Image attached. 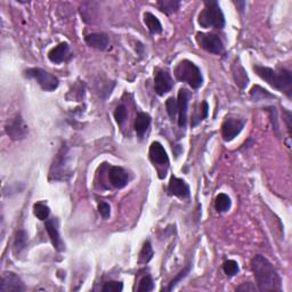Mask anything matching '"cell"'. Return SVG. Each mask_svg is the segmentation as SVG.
I'll return each instance as SVG.
<instances>
[{
    "mask_svg": "<svg viewBox=\"0 0 292 292\" xmlns=\"http://www.w3.org/2000/svg\"><path fill=\"white\" fill-rule=\"evenodd\" d=\"M98 211L101 213V216L104 218V219H108L111 216V207L110 204L105 201H101L98 202Z\"/></svg>",
    "mask_w": 292,
    "mask_h": 292,
    "instance_id": "35",
    "label": "cell"
},
{
    "mask_svg": "<svg viewBox=\"0 0 292 292\" xmlns=\"http://www.w3.org/2000/svg\"><path fill=\"white\" fill-rule=\"evenodd\" d=\"M151 116L145 112H138L135 119V132L139 139H143L151 126Z\"/></svg>",
    "mask_w": 292,
    "mask_h": 292,
    "instance_id": "19",
    "label": "cell"
},
{
    "mask_svg": "<svg viewBox=\"0 0 292 292\" xmlns=\"http://www.w3.org/2000/svg\"><path fill=\"white\" fill-rule=\"evenodd\" d=\"M234 5L238 7V10L243 13V11L246 10V6H247V3L246 2H234Z\"/></svg>",
    "mask_w": 292,
    "mask_h": 292,
    "instance_id": "39",
    "label": "cell"
},
{
    "mask_svg": "<svg viewBox=\"0 0 292 292\" xmlns=\"http://www.w3.org/2000/svg\"><path fill=\"white\" fill-rule=\"evenodd\" d=\"M144 23H145L146 28L149 29V31L151 34H160L162 33L163 28L162 24H161L160 20L155 15L152 14L150 12L144 13Z\"/></svg>",
    "mask_w": 292,
    "mask_h": 292,
    "instance_id": "21",
    "label": "cell"
},
{
    "mask_svg": "<svg viewBox=\"0 0 292 292\" xmlns=\"http://www.w3.org/2000/svg\"><path fill=\"white\" fill-rule=\"evenodd\" d=\"M85 41L89 47L97 50H106L110 43V38L104 32H95L86 36Z\"/></svg>",
    "mask_w": 292,
    "mask_h": 292,
    "instance_id": "17",
    "label": "cell"
},
{
    "mask_svg": "<svg viewBox=\"0 0 292 292\" xmlns=\"http://www.w3.org/2000/svg\"><path fill=\"white\" fill-rule=\"evenodd\" d=\"M165 110L171 121L176 120V116L178 115V104L177 101L173 97H169L167 101H165Z\"/></svg>",
    "mask_w": 292,
    "mask_h": 292,
    "instance_id": "30",
    "label": "cell"
},
{
    "mask_svg": "<svg viewBox=\"0 0 292 292\" xmlns=\"http://www.w3.org/2000/svg\"><path fill=\"white\" fill-rule=\"evenodd\" d=\"M181 7L180 0H160L158 2V8L160 12L164 13L165 15H171L176 13Z\"/></svg>",
    "mask_w": 292,
    "mask_h": 292,
    "instance_id": "24",
    "label": "cell"
},
{
    "mask_svg": "<svg viewBox=\"0 0 292 292\" xmlns=\"http://www.w3.org/2000/svg\"><path fill=\"white\" fill-rule=\"evenodd\" d=\"M215 207L218 212H227L232 207V200L225 193H219L215 200Z\"/></svg>",
    "mask_w": 292,
    "mask_h": 292,
    "instance_id": "25",
    "label": "cell"
},
{
    "mask_svg": "<svg viewBox=\"0 0 292 292\" xmlns=\"http://www.w3.org/2000/svg\"><path fill=\"white\" fill-rule=\"evenodd\" d=\"M251 269L255 275L257 289L263 292L281 291L282 280L276 268L266 257L256 255L251 260Z\"/></svg>",
    "mask_w": 292,
    "mask_h": 292,
    "instance_id": "1",
    "label": "cell"
},
{
    "mask_svg": "<svg viewBox=\"0 0 292 292\" xmlns=\"http://www.w3.org/2000/svg\"><path fill=\"white\" fill-rule=\"evenodd\" d=\"M124 290V283L118 281H108L103 285V292H121Z\"/></svg>",
    "mask_w": 292,
    "mask_h": 292,
    "instance_id": "34",
    "label": "cell"
},
{
    "mask_svg": "<svg viewBox=\"0 0 292 292\" xmlns=\"http://www.w3.org/2000/svg\"><path fill=\"white\" fill-rule=\"evenodd\" d=\"M72 172L69 164V147L63 144L59 153L56 154L54 162L50 167L49 180L50 181H68Z\"/></svg>",
    "mask_w": 292,
    "mask_h": 292,
    "instance_id": "5",
    "label": "cell"
},
{
    "mask_svg": "<svg viewBox=\"0 0 292 292\" xmlns=\"http://www.w3.org/2000/svg\"><path fill=\"white\" fill-rule=\"evenodd\" d=\"M264 110H265L266 112H268L269 116H271L273 130L276 133L277 137H280V128H278V120H277V110H276V107H274V106H267V107H264Z\"/></svg>",
    "mask_w": 292,
    "mask_h": 292,
    "instance_id": "31",
    "label": "cell"
},
{
    "mask_svg": "<svg viewBox=\"0 0 292 292\" xmlns=\"http://www.w3.org/2000/svg\"><path fill=\"white\" fill-rule=\"evenodd\" d=\"M168 192L170 195H173V197L181 199H189L191 195L189 184H187L184 180L178 178L176 176L170 177L168 184Z\"/></svg>",
    "mask_w": 292,
    "mask_h": 292,
    "instance_id": "14",
    "label": "cell"
},
{
    "mask_svg": "<svg viewBox=\"0 0 292 292\" xmlns=\"http://www.w3.org/2000/svg\"><path fill=\"white\" fill-rule=\"evenodd\" d=\"M192 98V93L186 88H181L178 91V126L180 128L185 129L187 126V108Z\"/></svg>",
    "mask_w": 292,
    "mask_h": 292,
    "instance_id": "10",
    "label": "cell"
},
{
    "mask_svg": "<svg viewBox=\"0 0 292 292\" xmlns=\"http://www.w3.org/2000/svg\"><path fill=\"white\" fill-rule=\"evenodd\" d=\"M108 180H110L113 187H115V189H124V187L129 184L130 177L129 173L123 167L112 165L108 169Z\"/></svg>",
    "mask_w": 292,
    "mask_h": 292,
    "instance_id": "16",
    "label": "cell"
},
{
    "mask_svg": "<svg viewBox=\"0 0 292 292\" xmlns=\"http://www.w3.org/2000/svg\"><path fill=\"white\" fill-rule=\"evenodd\" d=\"M250 97L252 101L260 102V101H266V99L276 98V96L271 94L268 90H266L261 86L255 85L250 90Z\"/></svg>",
    "mask_w": 292,
    "mask_h": 292,
    "instance_id": "23",
    "label": "cell"
},
{
    "mask_svg": "<svg viewBox=\"0 0 292 292\" xmlns=\"http://www.w3.org/2000/svg\"><path fill=\"white\" fill-rule=\"evenodd\" d=\"M24 290H25L24 283L17 274L13 272H5L3 274L2 280H0V291L21 292Z\"/></svg>",
    "mask_w": 292,
    "mask_h": 292,
    "instance_id": "12",
    "label": "cell"
},
{
    "mask_svg": "<svg viewBox=\"0 0 292 292\" xmlns=\"http://www.w3.org/2000/svg\"><path fill=\"white\" fill-rule=\"evenodd\" d=\"M27 248H28V233L25 232V230L21 229L19 232H16L14 245H13V251H14V255L16 257H19V255H21Z\"/></svg>",
    "mask_w": 292,
    "mask_h": 292,
    "instance_id": "22",
    "label": "cell"
},
{
    "mask_svg": "<svg viewBox=\"0 0 292 292\" xmlns=\"http://www.w3.org/2000/svg\"><path fill=\"white\" fill-rule=\"evenodd\" d=\"M191 269H192V264H189L184 269H183V271L178 273L177 275L169 282L168 286L165 287V289H163V291H172L173 289H175L178 283H180L182 280H184V278L189 275V274L191 273Z\"/></svg>",
    "mask_w": 292,
    "mask_h": 292,
    "instance_id": "28",
    "label": "cell"
},
{
    "mask_svg": "<svg viewBox=\"0 0 292 292\" xmlns=\"http://www.w3.org/2000/svg\"><path fill=\"white\" fill-rule=\"evenodd\" d=\"M198 23L200 24V27L204 29H224L226 21L219 3L216 2V0H206L204 8L199 14Z\"/></svg>",
    "mask_w": 292,
    "mask_h": 292,
    "instance_id": "3",
    "label": "cell"
},
{
    "mask_svg": "<svg viewBox=\"0 0 292 292\" xmlns=\"http://www.w3.org/2000/svg\"><path fill=\"white\" fill-rule=\"evenodd\" d=\"M24 77L28 79H33L45 91H54L57 89L60 80L57 77L51 75L41 68H30L24 71Z\"/></svg>",
    "mask_w": 292,
    "mask_h": 292,
    "instance_id": "6",
    "label": "cell"
},
{
    "mask_svg": "<svg viewBox=\"0 0 292 292\" xmlns=\"http://www.w3.org/2000/svg\"><path fill=\"white\" fill-rule=\"evenodd\" d=\"M208 113H209V105L206 101H203L201 104V115L199 118V121H202L206 119L208 116Z\"/></svg>",
    "mask_w": 292,
    "mask_h": 292,
    "instance_id": "38",
    "label": "cell"
},
{
    "mask_svg": "<svg viewBox=\"0 0 292 292\" xmlns=\"http://www.w3.org/2000/svg\"><path fill=\"white\" fill-rule=\"evenodd\" d=\"M223 269H224V273L226 274V275L229 276V277L235 276L240 272L238 261H235L233 259L226 260L225 263L223 264Z\"/></svg>",
    "mask_w": 292,
    "mask_h": 292,
    "instance_id": "29",
    "label": "cell"
},
{
    "mask_svg": "<svg viewBox=\"0 0 292 292\" xmlns=\"http://www.w3.org/2000/svg\"><path fill=\"white\" fill-rule=\"evenodd\" d=\"M70 51V46L68 42H61L57 46L48 51V59L51 63L54 64H61L63 63L65 60L68 59Z\"/></svg>",
    "mask_w": 292,
    "mask_h": 292,
    "instance_id": "18",
    "label": "cell"
},
{
    "mask_svg": "<svg viewBox=\"0 0 292 292\" xmlns=\"http://www.w3.org/2000/svg\"><path fill=\"white\" fill-rule=\"evenodd\" d=\"M246 121L241 119L227 118L221 125V135L225 142H232L235 137H238L245 128Z\"/></svg>",
    "mask_w": 292,
    "mask_h": 292,
    "instance_id": "9",
    "label": "cell"
},
{
    "mask_svg": "<svg viewBox=\"0 0 292 292\" xmlns=\"http://www.w3.org/2000/svg\"><path fill=\"white\" fill-rule=\"evenodd\" d=\"M5 132L12 141H22V139L27 138L29 128L22 115L16 114L11 120H8V123L5 126Z\"/></svg>",
    "mask_w": 292,
    "mask_h": 292,
    "instance_id": "8",
    "label": "cell"
},
{
    "mask_svg": "<svg viewBox=\"0 0 292 292\" xmlns=\"http://www.w3.org/2000/svg\"><path fill=\"white\" fill-rule=\"evenodd\" d=\"M257 287L255 285H252L251 282H245L242 283V285H240L237 287V291H256Z\"/></svg>",
    "mask_w": 292,
    "mask_h": 292,
    "instance_id": "36",
    "label": "cell"
},
{
    "mask_svg": "<svg viewBox=\"0 0 292 292\" xmlns=\"http://www.w3.org/2000/svg\"><path fill=\"white\" fill-rule=\"evenodd\" d=\"M254 71L261 80L273 87L281 93H284L287 97L292 95V73L284 68L272 69L263 65H254Z\"/></svg>",
    "mask_w": 292,
    "mask_h": 292,
    "instance_id": "2",
    "label": "cell"
},
{
    "mask_svg": "<svg viewBox=\"0 0 292 292\" xmlns=\"http://www.w3.org/2000/svg\"><path fill=\"white\" fill-rule=\"evenodd\" d=\"M149 155L154 165L165 168L169 167V156L167 154V151L164 150V147L161 143L153 142L151 144Z\"/></svg>",
    "mask_w": 292,
    "mask_h": 292,
    "instance_id": "15",
    "label": "cell"
},
{
    "mask_svg": "<svg viewBox=\"0 0 292 292\" xmlns=\"http://www.w3.org/2000/svg\"><path fill=\"white\" fill-rule=\"evenodd\" d=\"M283 112H284V121L286 124V128L289 134H291V121H292V114L290 111H287L286 108H283Z\"/></svg>",
    "mask_w": 292,
    "mask_h": 292,
    "instance_id": "37",
    "label": "cell"
},
{
    "mask_svg": "<svg viewBox=\"0 0 292 292\" xmlns=\"http://www.w3.org/2000/svg\"><path fill=\"white\" fill-rule=\"evenodd\" d=\"M198 45L208 53L221 55L225 51L224 42L220 37L215 33H206V32H198L195 37Z\"/></svg>",
    "mask_w": 292,
    "mask_h": 292,
    "instance_id": "7",
    "label": "cell"
},
{
    "mask_svg": "<svg viewBox=\"0 0 292 292\" xmlns=\"http://www.w3.org/2000/svg\"><path fill=\"white\" fill-rule=\"evenodd\" d=\"M154 290V282L150 275L144 276L138 285V292H151Z\"/></svg>",
    "mask_w": 292,
    "mask_h": 292,
    "instance_id": "32",
    "label": "cell"
},
{
    "mask_svg": "<svg viewBox=\"0 0 292 292\" xmlns=\"http://www.w3.org/2000/svg\"><path fill=\"white\" fill-rule=\"evenodd\" d=\"M232 72H233L235 84H237L241 89H245L247 85L249 84V77H248L246 69L242 67V64L240 63V61H235V63L233 64V68H232Z\"/></svg>",
    "mask_w": 292,
    "mask_h": 292,
    "instance_id": "20",
    "label": "cell"
},
{
    "mask_svg": "<svg viewBox=\"0 0 292 292\" xmlns=\"http://www.w3.org/2000/svg\"><path fill=\"white\" fill-rule=\"evenodd\" d=\"M127 115H128V111H127V107L125 105H121L118 106L114 111V119L116 121V124L119 126H123L124 123L127 119Z\"/></svg>",
    "mask_w": 292,
    "mask_h": 292,
    "instance_id": "33",
    "label": "cell"
},
{
    "mask_svg": "<svg viewBox=\"0 0 292 292\" xmlns=\"http://www.w3.org/2000/svg\"><path fill=\"white\" fill-rule=\"evenodd\" d=\"M153 255H154L153 248H152L151 242L149 241V240H147V241L144 243L141 252H139L138 263L139 264H147L152 258H153Z\"/></svg>",
    "mask_w": 292,
    "mask_h": 292,
    "instance_id": "27",
    "label": "cell"
},
{
    "mask_svg": "<svg viewBox=\"0 0 292 292\" xmlns=\"http://www.w3.org/2000/svg\"><path fill=\"white\" fill-rule=\"evenodd\" d=\"M33 213L39 220L46 221L50 215V209L45 202H37L33 204Z\"/></svg>",
    "mask_w": 292,
    "mask_h": 292,
    "instance_id": "26",
    "label": "cell"
},
{
    "mask_svg": "<svg viewBox=\"0 0 292 292\" xmlns=\"http://www.w3.org/2000/svg\"><path fill=\"white\" fill-rule=\"evenodd\" d=\"M173 87V80L167 71L161 69L154 70V90L159 96L169 93Z\"/></svg>",
    "mask_w": 292,
    "mask_h": 292,
    "instance_id": "11",
    "label": "cell"
},
{
    "mask_svg": "<svg viewBox=\"0 0 292 292\" xmlns=\"http://www.w3.org/2000/svg\"><path fill=\"white\" fill-rule=\"evenodd\" d=\"M173 75L181 82H186L193 89H199L203 85V76L200 68L190 60H183L173 69Z\"/></svg>",
    "mask_w": 292,
    "mask_h": 292,
    "instance_id": "4",
    "label": "cell"
},
{
    "mask_svg": "<svg viewBox=\"0 0 292 292\" xmlns=\"http://www.w3.org/2000/svg\"><path fill=\"white\" fill-rule=\"evenodd\" d=\"M45 228L49 237L51 245H53L54 249L59 252H62L65 250V245L63 240L61 239L60 229H59V219L57 218H48L45 223Z\"/></svg>",
    "mask_w": 292,
    "mask_h": 292,
    "instance_id": "13",
    "label": "cell"
}]
</instances>
